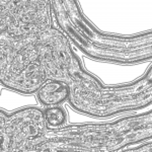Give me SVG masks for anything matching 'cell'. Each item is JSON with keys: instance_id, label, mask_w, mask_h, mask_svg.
Segmentation results:
<instances>
[{"instance_id": "obj_2", "label": "cell", "mask_w": 152, "mask_h": 152, "mask_svg": "<svg viewBox=\"0 0 152 152\" xmlns=\"http://www.w3.org/2000/svg\"><path fill=\"white\" fill-rule=\"evenodd\" d=\"M44 118L51 128H58L67 121V113L60 105H52L44 110Z\"/></svg>"}, {"instance_id": "obj_1", "label": "cell", "mask_w": 152, "mask_h": 152, "mask_svg": "<svg viewBox=\"0 0 152 152\" xmlns=\"http://www.w3.org/2000/svg\"><path fill=\"white\" fill-rule=\"evenodd\" d=\"M70 90L64 82L52 80L41 87L38 92V99L41 104L52 107L63 104L69 97Z\"/></svg>"}]
</instances>
